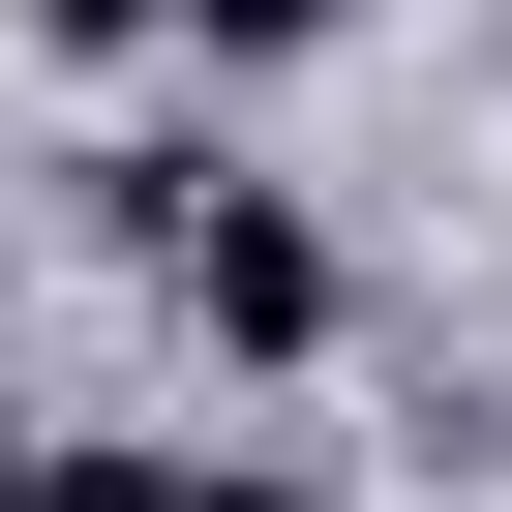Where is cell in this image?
<instances>
[{
	"label": "cell",
	"instance_id": "6da1fadb",
	"mask_svg": "<svg viewBox=\"0 0 512 512\" xmlns=\"http://www.w3.org/2000/svg\"><path fill=\"white\" fill-rule=\"evenodd\" d=\"M121 241H151V272H181L241 362H302V332H332V241H302L272 181H121Z\"/></svg>",
	"mask_w": 512,
	"mask_h": 512
},
{
	"label": "cell",
	"instance_id": "7a4b0ae2",
	"mask_svg": "<svg viewBox=\"0 0 512 512\" xmlns=\"http://www.w3.org/2000/svg\"><path fill=\"white\" fill-rule=\"evenodd\" d=\"M31 512H241V482H181V452H31Z\"/></svg>",
	"mask_w": 512,
	"mask_h": 512
},
{
	"label": "cell",
	"instance_id": "3957f363",
	"mask_svg": "<svg viewBox=\"0 0 512 512\" xmlns=\"http://www.w3.org/2000/svg\"><path fill=\"white\" fill-rule=\"evenodd\" d=\"M181 31H211V61H302V31H332V0H181Z\"/></svg>",
	"mask_w": 512,
	"mask_h": 512
},
{
	"label": "cell",
	"instance_id": "277c9868",
	"mask_svg": "<svg viewBox=\"0 0 512 512\" xmlns=\"http://www.w3.org/2000/svg\"><path fill=\"white\" fill-rule=\"evenodd\" d=\"M31 31H181V0H31Z\"/></svg>",
	"mask_w": 512,
	"mask_h": 512
},
{
	"label": "cell",
	"instance_id": "5b68a950",
	"mask_svg": "<svg viewBox=\"0 0 512 512\" xmlns=\"http://www.w3.org/2000/svg\"><path fill=\"white\" fill-rule=\"evenodd\" d=\"M0 512H31V452H0Z\"/></svg>",
	"mask_w": 512,
	"mask_h": 512
}]
</instances>
